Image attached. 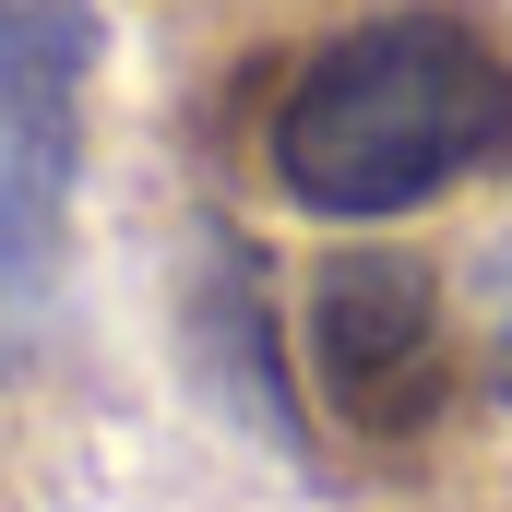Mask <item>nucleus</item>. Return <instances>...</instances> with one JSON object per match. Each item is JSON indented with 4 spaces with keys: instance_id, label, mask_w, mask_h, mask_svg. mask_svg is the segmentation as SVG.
Returning a JSON list of instances; mask_svg holds the SVG:
<instances>
[{
    "instance_id": "nucleus-1",
    "label": "nucleus",
    "mask_w": 512,
    "mask_h": 512,
    "mask_svg": "<svg viewBox=\"0 0 512 512\" xmlns=\"http://www.w3.org/2000/svg\"><path fill=\"white\" fill-rule=\"evenodd\" d=\"M501 131H512V72L465 36V24L393 12V24L334 36V48L286 84V108H274V179H286V203H310V215L382 227L405 203L453 191Z\"/></svg>"
},
{
    "instance_id": "nucleus-4",
    "label": "nucleus",
    "mask_w": 512,
    "mask_h": 512,
    "mask_svg": "<svg viewBox=\"0 0 512 512\" xmlns=\"http://www.w3.org/2000/svg\"><path fill=\"white\" fill-rule=\"evenodd\" d=\"M501 393H512V274H501Z\"/></svg>"
},
{
    "instance_id": "nucleus-3",
    "label": "nucleus",
    "mask_w": 512,
    "mask_h": 512,
    "mask_svg": "<svg viewBox=\"0 0 512 512\" xmlns=\"http://www.w3.org/2000/svg\"><path fill=\"white\" fill-rule=\"evenodd\" d=\"M310 346H322V382L358 429H429L441 382H453V334H441V286L429 262L405 251H334L310 286Z\"/></svg>"
},
{
    "instance_id": "nucleus-2",
    "label": "nucleus",
    "mask_w": 512,
    "mask_h": 512,
    "mask_svg": "<svg viewBox=\"0 0 512 512\" xmlns=\"http://www.w3.org/2000/svg\"><path fill=\"white\" fill-rule=\"evenodd\" d=\"M96 48V0H0V370H24L60 310Z\"/></svg>"
}]
</instances>
